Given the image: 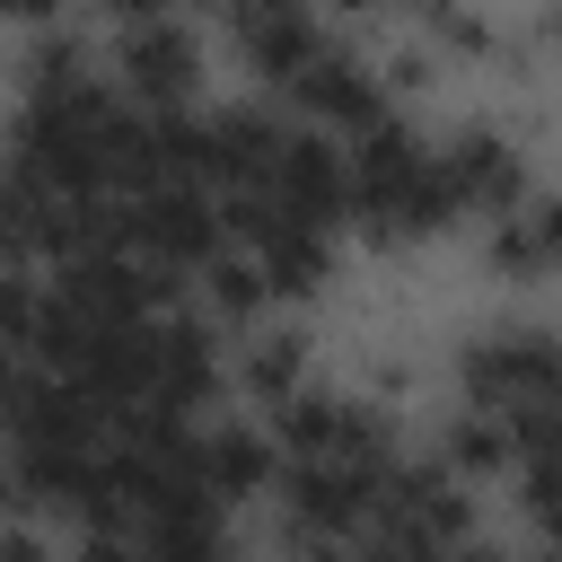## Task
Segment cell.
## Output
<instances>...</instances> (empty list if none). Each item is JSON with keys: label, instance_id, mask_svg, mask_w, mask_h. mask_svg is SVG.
<instances>
[{"label": "cell", "instance_id": "obj_2", "mask_svg": "<svg viewBox=\"0 0 562 562\" xmlns=\"http://www.w3.org/2000/svg\"><path fill=\"white\" fill-rule=\"evenodd\" d=\"M123 79L140 105H184L193 97V35L167 26V18H140L132 44H123Z\"/></svg>", "mask_w": 562, "mask_h": 562}, {"label": "cell", "instance_id": "obj_5", "mask_svg": "<svg viewBox=\"0 0 562 562\" xmlns=\"http://www.w3.org/2000/svg\"><path fill=\"white\" fill-rule=\"evenodd\" d=\"M0 562H35V544H18V536H0Z\"/></svg>", "mask_w": 562, "mask_h": 562}, {"label": "cell", "instance_id": "obj_3", "mask_svg": "<svg viewBox=\"0 0 562 562\" xmlns=\"http://www.w3.org/2000/svg\"><path fill=\"white\" fill-rule=\"evenodd\" d=\"M123 18H167V0H114Z\"/></svg>", "mask_w": 562, "mask_h": 562}, {"label": "cell", "instance_id": "obj_4", "mask_svg": "<svg viewBox=\"0 0 562 562\" xmlns=\"http://www.w3.org/2000/svg\"><path fill=\"white\" fill-rule=\"evenodd\" d=\"M53 0H0V18H44Z\"/></svg>", "mask_w": 562, "mask_h": 562}, {"label": "cell", "instance_id": "obj_1", "mask_svg": "<svg viewBox=\"0 0 562 562\" xmlns=\"http://www.w3.org/2000/svg\"><path fill=\"white\" fill-rule=\"evenodd\" d=\"M228 26H237V44L263 79H290L299 61L325 53V26H316L307 0H228Z\"/></svg>", "mask_w": 562, "mask_h": 562}]
</instances>
